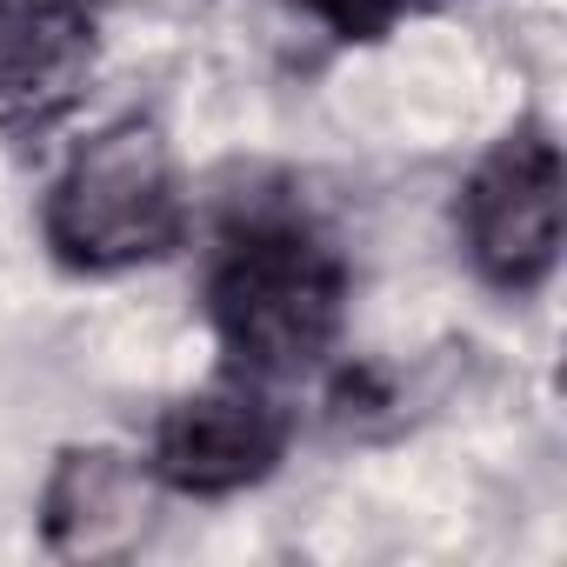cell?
<instances>
[{
    "label": "cell",
    "mask_w": 567,
    "mask_h": 567,
    "mask_svg": "<svg viewBox=\"0 0 567 567\" xmlns=\"http://www.w3.org/2000/svg\"><path fill=\"white\" fill-rule=\"evenodd\" d=\"M147 8H200V0H147Z\"/></svg>",
    "instance_id": "ba28073f"
},
{
    "label": "cell",
    "mask_w": 567,
    "mask_h": 567,
    "mask_svg": "<svg viewBox=\"0 0 567 567\" xmlns=\"http://www.w3.org/2000/svg\"><path fill=\"white\" fill-rule=\"evenodd\" d=\"M288 408L267 394V381L254 374H220L200 394H181L161 421H154V447H147V474L174 494H240L254 481H267L288 454Z\"/></svg>",
    "instance_id": "277c9868"
},
{
    "label": "cell",
    "mask_w": 567,
    "mask_h": 567,
    "mask_svg": "<svg viewBox=\"0 0 567 567\" xmlns=\"http://www.w3.org/2000/svg\"><path fill=\"white\" fill-rule=\"evenodd\" d=\"M207 321L234 374L288 381L334 354L348 321V260L295 207L234 214L207 254Z\"/></svg>",
    "instance_id": "6da1fadb"
},
{
    "label": "cell",
    "mask_w": 567,
    "mask_h": 567,
    "mask_svg": "<svg viewBox=\"0 0 567 567\" xmlns=\"http://www.w3.org/2000/svg\"><path fill=\"white\" fill-rule=\"evenodd\" d=\"M421 8H434V0H308V14L321 28H334L341 41H381L394 21H408Z\"/></svg>",
    "instance_id": "52a82bcc"
},
{
    "label": "cell",
    "mask_w": 567,
    "mask_h": 567,
    "mask_svg": "<svg viewBox=\"0 0 567 567\" xmlns=\"http://www.w3.org/2000/svg\"><path fill=\"white\" fill-rule=\"evenodd\" d=\"M467 267L501 295H534L560 260V147L540 121L501 134L454 207Z\"/></svg>",
    "instance_id": "3957f363"
},
{
    "label": "cell",
    "mask_w": 567,
    "mask_h": 567,
    "mask_svg": "<svg viewBox=\"0 0 567 567\" xmlns=\"http://www.w3.org/2000/svg\"><path fill=\"white\" fill-rule=\"evenodd\" d=\"M41 234L74 274H121L174 254L187 234V200L167 134L147 114H121L87 134L41 200Z\"/></svg>",
    "instance_id": "7a4b0ae2"
},
{
    "label": "cell",
    "mask_w": 567,
    "mask_h": 567,
    "mask_svg": "<svg viewBox=\"0 0 567 567\" xmlns=\"http://www.w3.org/2000/svg\"><path fill=\"white\" fill-rule=\"evenodd\" d=\"M154 474L121 447H68L41 494L48 547L68 560H121L154 527Z\"/></svg>",
    "instance_id": "8992f818"
},
{
    "label": "cell",
    "mask_w": 567,
    "mask_h": 567,
    "mask_svg": "<svg viewBox=\"0 0 567 567\" xmlns=\"http://www.w3.org/2000/svg\"><path fill=\"white\" fill-rule=\"evenodd\" d=\"M101 34L87 0H0V127H48L94 74Z\"/></svg>",
    "instance_id": "5b68a950"
}]
</instances>
